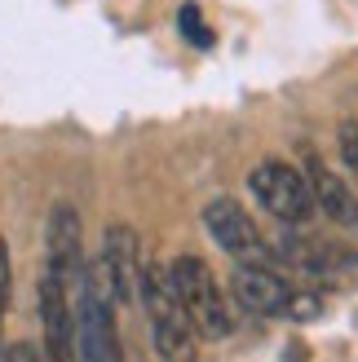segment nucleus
Masks as SVG:
<instances>
[{
    "mask_svg": "<svg viewBox=\"0 0 358 362\" xmlns=\"http://www.w3.org/2000/svg\"><path fill=\"white\" fill-rule=\"evenodd\" d=\"M336 151H341V164L350 168V177L358 181V124L354 119H345L336 129Z\"/></svg>",
    "mask_w": 358,
    "mask_h": 362,
    "instance_id": "obj_12",
    "label": "nucleus"
},
{
    "mask_svg": "<svg viewBox=\"0 0 358 362\" xmlns=\"http://www.w3.org/2000/svg\"><path fill=\"white\" fill-rule=\"evenodd\" d=\"M168 274H173V287H177V300L182 310L190 314L195 332L204 340H226L235 332V310H230V296L226 287L217 283V274L208 269L204 257H173L168 261Z\"/></svg>",
    "mask_w": 358,
    "mask_h": 362,
    "instance_id": "obj_2",
    "label": "nucleus"
},
{
    "mask_svg": "<svg viewBox=\"0 0 358 362\" xmlns=\"http://www.w3.org/2000/svg\"><path fill=\"white\" fill-rule=\"evenodd\" d=\"M204 226L212 234V243H217L226 257H235L239 265L265 257V239H261L257 221L235 204V199H212V204L204 208Z\"/></svg>",
    "mask_w": 358,
    "mask_h": 362,
    "instance_id": "obj_8",
    "label": "nucleus"
},
{
    "mask_svg": "<svg viewBox=\"0 0 358 362\" xmlns=\"http://www.w3.org/2000/svg\"><path fill=\"white\" fill-rule=\"evenodd\" d=\"M137 300H142V310H146L159 362H200V332H195L190 314L182 310V300H177L168 265H159V261L142 265Z\"/></svg>",
    "mask_w": 358,
    "mask_h": 362,
    "instance_id": "obj_1",
    "label": "nucleus"
},
{
    "mask_svg": "<svg viewBox=\"0 0 358 362\" xmlns=\"http://www.w3.org/2000/svg\"><path fill=\"white\" fill-rule=\"evenodd\" d=\"M301 173H306V181H310L314 208H318V212H328L336 226L358 230V199H354V190L345 186V177H336L314 151H306V168H301Z\"/></svg>",
    "mask_w": 358,
    "mask_h": 362,
    "instance_id": "obj_10",
    "label": "nucleus"
},
{
    "mask_svg": "<svg viewBox=\"0 0 358 362\" xmlns=\"http://www.w3.org/2000/svg\"><path fill=\"white\" fill-rule=\"evenodd\" d=\"M9 283H13V269H9V247L0 239V318H5V305H9Z\"/></svg>",
    "mask_w": 358,
    "mask_h": 362,
    "instance_id": "obj_15",
    "label": "nucleus"
},
{
    "mask_svg": "<svg viewBox=\"0 0 358 362\" xmlns=\"http://www.w3.org/2000/svg\"><path fill=\"white\" fill-rule=\"evenodd\" d=\"M275 257L283 265H292V269H306V274H332V269H341V265H354V257H350V252H341L336 243L296 239V234H288V239L275 247Z\"/></svg>",
    "mask_w": 358,
    "mask_h": 362,
    "instance_id": "obj_11",
    "label": "nucleus"
},
{
    "mask_svg": "<svg viewBox=\"0 0 358 362\" xmlns=\"http://www.w3.org/2000/svg\"><path fill=\"white\" fill-rule=\"evenodd\" d=\"M318 314H323V296H318V292H301V287H296L292 300H288V314H283V318L310 322V318H318Z\"/></svg>",
    "mask_w": 358,
    "mask_h": 362,
    "instance_id": "obj_14",
    "label": "nucleus"
},
{
    "mask_svg": "<svg viewBox=\"0 0 358 362\" xmlns=\"http://www.w3.org/2000/svg\"><path fill=\"white\" fill-rule=\"evenodd\" d=\"M40 362H80L71 283L49 269L40 274Z\"/></svg>",
    "mask_w": 358,
    "mask_h": 362,
    "instance_id": "obj_5",
    "label": "nucleus"
},
{
    "mask_svg": "<svg viewBox=\"0 0 358 362\" xmlns=\"http://www.w3.org/2000/svg\"><path fill=\"white\" fill-rule=\"evenodd\" d=\"M292 292L296 287L283 274H275V269H265L261 261L235 265V274H230V296H235V305L248 314H257V318H283Z\"/></svg>",
    "mask_w": 358,
    "mask_h": 362,
    "instance_id": "obj_7",
    "label": "nucleus"
},
{
    "mask_svg": "<svg viewBox=\"0 0 358 362\" xmlns=\"http://www.w3.org/2000/svg\"><path fill=\"white\" fill-rule=\"evenodd\" d=\"M76 300V349L80 362H124L120 336H115V305L106 296L102 279L93 274V265H84V274L71 287Z\"/></svg>",
    "mask_w": 358,
    "mask_h": 362,
    "instance_id": "obj_3",
    "label": "nucleus"
},
{
    "mask_svg": "<svg viewBox=\"0 0 358 362\" xmlns=\"http://www.w3.org/2000/svg\"><path fill=\"white\" fill-rule=\"evenodd\" d=\"M177 23H182V31H186V40H190V45H200V49L212 45V31H208V23L200 18V5H182Z\"/></svg>",
    "mask_w": 358,
    "mask_h": 362,
    "instance_id": "obj_13",
    "label": "nucleus"
},
{
    "mask_svg": "<svg viewBox=\"0 0 358 362\" xmlns=\"http://www.w3.org/2000/svg\"><path fill=\"white\" fill-rule=\"evenodd\" d=\"M142 239L133 226L124 221H111L102 234V257L93 261V274L102 279L106 296H111V305H129L137 296V279H142Z\"/></svg>",
    "mask_w": 358,
    "mask_h": 362,
    "instance_id": "obj_6",
    "label": "nucleus"
},
{
    "mask_svg": "<svg viewBox=\"0 0 358 362\" xmlns=\"http://www.w3.org/2000/svg\"><path fill=\"white\" fill-rule=\"evenodd\" d=\"M0 362H40V349L27 345V340H18V345H9L5 354H0Z\"/></svg>",
    "mask_w": 358,
    "mask_h": 362,
    "instance_id": "obj_16",
    "label": "nucleus"
},
{
    "mask_svg": "<svg viewBox=\"0 0 358 362\" xmlns=\"http://www.w3.org/2000/svg\"><path fill=\"white\" fill-rule=\"evenodd\" d=\"M248 190L257 194V204L283 226H306L314 208V194H310V181L301 168L283 164V159H261V164L248 173Z\"/></svg>",
    "mask_w": 358,
    "mask_h": 362,
    "instance_id": "obj_4",
    "label": "nucleus"
},
{
    "mask_svg": "<svg viewBox=\"0 0 358 362\" xmlns=\"http://www.w3.org/2000/svg\"><path fill=\"white\" fill-rule=\"evenodd\" d=\"M45 269L67 279L76 287V279L84 274V234H80V216L71 204L53 208L49 230H45Z\"/></svg>",
    "mask_w": 358,
    "mask_h": 362,
    "instance_id": "obj_9",
    "label": "nucleus"
}]
</instances>
